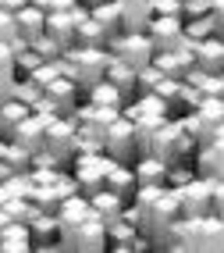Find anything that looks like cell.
I'll return each instance as SVG.
<instances>
[{
	"label": "cell",
	"mask_w": 224,
	"mask_h": 253,
	"mask_svg": "<svg viewBox=\"0 0 224 253\" xmlns=\"http://www.w3.org/2000/svg\"><path fill=\"white\" fill-rule=\"evenodd\" d=\"M185 250H199V253H224V221L214 214L203 217H178L171 228V246L167 253H185Z\"/></svg>",
	"instance_id": "6da1fadb"
},
{
	"label": "cell",
	"mask_w": 224,
	"mask_h": 253,
	"mask_svg": "<svg viewBox=\"0 0 224 253\" xmlns=\"http://www.w3.org/2000/svg\"><path fill=\"white\" fill-rule=\"evenodd\" d=\"M61 246L75 253H100L107 250V225L96 214L82 221H61Z\"/></svg>",
	"instance_id": "7a4b0ae2"
},
{
	"label": "cell",
	"mask_w": 224,
	"mask_h": 253,
	"mask_svg": "<svg viewBox=\"0 0 224 253\" xmlns=\"http://www.w3.org/2000/svg\"><path fill=\"white\" fill-rule=\"evenodd\" d=\"M111 161L107 154H75L72 157V175L78 178V189L85 196L100 193L103 185H107V171H111Z\"/></svg>",
	"instance_id": "3957f363"
},
{
	"label": "cell",
	"mask_w": 224,
	"mask_h": 253,
	"mask_svg": "<svg viewBox=\"0 0 224 253\" xmlns=\"http://www.w3.org/2000/svg\"><path fill=\"white\" fill-rule=\"evenodd\" d=\"M107 50H111L114 57H121L125 64H132L135 72H139V68H146V64L153 61V54H157L146 32H114Z\"/></svg>",
	"instance_id": "277c9868"
},
{
	"label": "cell",
	"mask_w": 224,
	"mask_h": 253,
	"mask_svg": "<svg viewBox=\"0 0 224 253\" xmlns=\"http://www.w3.org/2000/svg\"><path fill=\"white\" fill-rule=\"evenodd\" d=\"M103 154L121 161V164H132L139 157V143H135V125L121 114L117 122L107 128V136H103Z\"/></svg>",
	"instance_id": "5b68a950"
},
{
	"label": "cell",
	"mask_w": 224,
	"mask_h": 253,
	"mask_svg": "<svg viewBox=\"0 0 224 253\" xmlns=\"http://www.w3.org/2000/svg\"><path fill=\"white\" fill-rule=\"evenodd\" d=\"M178 204H182V217H203L214 207V178L196 175L192 182L178 185Z\"/></svg>",
	"instance_id": "8992f818"
},
{
	"label": "cell",
	"mask_w": 224,
	"mask_h": 253,
	"mask_svg": "<svg viewBox=\"0 0 224 253\" xmlns=\"http://www.w3.org/2000/svg\"><path fill=\"white\" fill-rule=\"evenodd\" d=\"M46 150L54 157H61L64 164L75 157V150H78V125H75V118H50L46 122Z\"/></svg>",
	"instance_id": "52a82bcc"
},
{
	"label": "cell",
	"mask_w": 224,
	"mask_h": 253,
	"mask_svg": "<svg viewBox=\"0 0 224 253\" xmlns=\"http://www.w3.org/2000/svg\"><path fill=\"white\" fill-rule=\"evenodd\" d=\"M75 125L82 128V132H89V136H107V128L117 122V118H121V107H100V104H89V100H85V104H78L75 107Z\"/></svg>",
	"instance_id": "ba28073f"
},
{
	"label": "cell",
	"mask_w": 224,
	"mask_h": 253,
	"mask_svg": "<svg viewBox=\"0 0 224 253\" xmlns=\"http://www.w3.org/2000/svg\"><path fill=\"white\" fill-rule=\"evenodd\" d=\"M196 171L203 178H224V125L214 132V139L196 146Z\"/></svg>",
	"instance_id": "9c48e42d"
},
{
	"label": "cell",
	"mask_w": 224,
	"mask_h": 253,
	"mask_svg": "<svg viewBox=\"0 0 224 253\" xmlns=\"http://www.w3.org/2000/svg\"><path fill=\"white\" fill-rule=\"evenodd\" d=\"M146 36L153 43V50H175L185 40V18H167V14H153V22L146 25Z\"/></svg>",
	"instance_id": "30bf717a"
},
{
	"label": "cell",
	"mask_w": 224,
	"mask_h": 253,
	"mask_svg": "<svg viewBox=\"0 0 224 253\" xmlns=\"http://www.w3.org/2000/svg\"><path fill=\"white\" fill-rule=\"evenodd\" d=\"M46 122H50V118H43V114H36V111H32L29 118H22V122H18V128L11 132V143L25 146L29 154L43 150V146H46Z\"/></svg>",
	"instance_id": "8fae6325"
},
{
	"label": "cell",
	"mask_w": 224,
	"mask_h": 253,
	"mask_svg": "<svg viewBox=\"0 0 224 253\" xmlns=\"http://www.w3.org/2000/svg\"><path fill=\"white\" fill-rule=\"evenodd\" d=\"M46 96L54 100V107H57V114H61V118H72V114H75V107L82 104V100H78V96H82L78 82H72L68 75H61V79L50 82V86H46Z\"/></svg>",
	"instance_id": "7c38bea8"
},
{
	"label": "cell",
	"mask_w": 224,
	"mask_h": 253,
	"mask_svg": "<svg viewBox=\"0 0 224 253\" xmlns=\"http://www.w3.org/2000/svg\"><path fill=\"white\" fill-rule=\"evenodd\" d=\"M89 204H93V214L100 217V221L107 225V228H114L117 221H121V211H125L128 200H125L121 193H114V189H107V185H103L100 193L89 196Z\"/></svg>",
	"instance_id": "4fadbf2b"
},
{
	"label": "cell",
	"mask_w": 224,
	"mask_h": 253,
	"mask_svg": "<svg viewBox=\"0 0 224 253\" xmlns=\"http://www.w3.org/2000/svg\"><path fill=\"white\" fill-rule=\"evenodd\" d=\"M196 68L206 75L224 72V36H206L196 43Z\"/></svg>",
	"instance_id": "5bb4252c"
},
{
	"label": "cell",
	"mask_w": 224,
	"mask_h": 253,
	"mask_svg": "<svg viewBox=\"0 0 224 253\" xmlns=\"http://www.w3.org/2000/svg\"><path fill=\"white\" fill-rule=\"evenodd\" d=\"M153 22V0H121V32H146Z\"/></svg>",
	"instance_id": "9a60e30c"
},
{
	"label": "cell",
	"mask_w": 224,
	"mask_h": 253,
	"mask_svg": "<svg viewBox=\"0 0 224 253\" xmlns=\"http://www.w3.org/2000/svg\"><path fill=\"white\" fill-rule=\"evenodd\" d=\"M132 171L139 178V185H167V161L153 154H139L132 161Z\"/></svg>",
	"instance_id": "2e32d148"
},
{
	"label": "cell",
	"mask_w": 224,
	"mask_h": 253,
	"mask_svg": "<svg viewBox=\"0 0 224 253\" xmlns=\"http://www.w3.org/2000/svg\"><path fill=\"white\" fill-rule=\"evenodd\" d=\"M107 82H114V86L125 93V100H132L139 93V72H135L132 64H125L121 57H114V54L107 61Z\"/></svg>",
	"instance_id": "e0dca14e"
},
{
	"label": "cell",
	"mask_w": 224,
	"mask_h": 253,
	"mask_svg": "<svg viewBox=\"0 0 224 253\" xmlns=\"http://www.w3.org/2000/svg\"><path fill=\"white\" fill-rule=\"evenodd\" d=\"M14 18H18V36H22L25 43L39 40L43 32H46V11H43V7H36V4L18 7V11H14Z\"/></svg>",
	"instance_id": "ac0fdd59"
},
{
	"label": "cell",
	"mask_w": 224,
	"mask_h": 253,
	"mask_svg": "<svg viewBox=\"0 0 224 253\" xmlns=\"http://www.w3.org/2000/svg\"><path fill=\"white\" fill-rule=\"evenodd\" d=\"M46 32L61 46H72L75 43V32H78V22H75L72 11H46Z\"/></svg>",
	"instance_id": "d6986e66"
},
{
	"label": "cell",
	"mask_w": 224,
	"mask_h": 253,
	"mask_svg": "<svg viewBox=\"0 0 224 253\" xmlns=\"http://www.w3.org/2000/svg\"><path fill=\"white\" fill-rule=\"evenodd\" d=\"M75 43H78V46H93V50H107V46H111V32L103 29V25L93 18V14H85V18L78 22Z\"/></svg>",
	"instance_id": "ffe728a7"
},
{
	"label": "cell",
	"mask_w": 224,
	"mask_h": 253,
	"mask_svg": "<svg viewBox=\"0 0 224 253\" xmlns=\"http://www.w3.org/2000/svg\"><path fill=\"white\" fill-rule=\"evenodd\" d=\"M107 189L121 193L125 200L135 196V189H139V178H135L132 164H121V161H111V171H107Z\"/></svg>",
	"instance_id": "44dd1931"
},
{
	"label": "cell",
	"mask_w": 224,
	"mask_h": 253,
	"mask_svg": "<svg viewBox=\"0 0 224 253\" xmlns=\"http://www.w3.org/2000/svg\"><path fill=\"white\" fill-rule=\"evenodd\" d=\"M29 114H32V107L22 104V100H14V96L0 100V139H11V132L18 128V122L29 118Z\"/></svg>",
	"instance_id": "7402d4cb"
},
{
	"label": "cell",
	"mask_w": 224,
	"mask_h": 253,
	"mask_svg": "<svg viewBox=\"0 0 224 253\" xmlns=\"http://www.w3.org/2000/svg\"><path fill=\"white\" fill-rule=\"evenodd\" d=\"M199 104H203L199 86H192V82H185V79H182V86H178V93H175V96H171L167 111H171V118H182V114H188V111H196Z\"/></svg>",
	"instance_id": "603a6c76"
},
{
	"label": "cell",
	"mask_w": 224,
	"mask_h": 253,
	"mask_svg": "<svg viewBox=\"0 0 224 253\" xmlns=\"http://www.w3.org/2000/svg\"><path fill=\"white\" fill-rule=\"evenodd\" d=\"M14 82H18V64H14L11 43H0V100H7Z\"/></svg>",
	"instance_id": "cb8c5ba5"
},
{
	"label": "cell",
	"mask_w": 224,
	"mask_h": 253,
	"mask_svg": "<svg viewBox=\"0 0 224 253\" xmlns=\"http://www.w3.org/2000/svg\"><path fill=\"white\" fill-rule=\"evenodd\" d=\"M57 217H61V221H82V217H93L89 196H85V193H75V196L61 200V204H57Z\"/></svg>",
	"instance_id": "d4e9b609"
},
{
	"label": "cell",
	"mask_w": 224,
	"mask_h": 253,
	"mask_svg": "<svg viewBox=\"0 0 224 253\" xmlns=\"http://www.w3.org/2000/svg\"><path fill=\"white\" fill-rule=\"evenodd\" d=\"M89 14L111 32V36H114V32H121V0H103V4L89 7Z\"/></svg>",
	"instance_id": "484cf974"
},
{
	"label": "cell",
	"mask_w": 224,
	"mask_h": 253,
	"mask_svg": "<svg viewBox=\"0 0 224 253\" xmlns=\"http://www.w3.org/2000/svg\"><path fill=\"white\" fill-rule=\"evenodd\" d=\"M85 100H89V104H100V107H121L125 104V93L114 86V82H96L93 89H85Z\"/></svg>",
	"instance_id": "4316f807"
},
{
	"label": "cell",
	"mask_w": 224,
	"mask_h": 253,
	"mask_svg": "<svg viewBox=\"0 0 224 253\" xmlns=\"http://www.w3.org/2000/svg\"><path fill=\"white\" fill-rule=\"evenodd\" d=\"M0 161L7 164V171H29L32 168V154L11 139H4V146H0Z\"/></svg>",
	"instance_id": "83f0119b"
},
{
	"label": "cell",
	"mask_w": 224,
	"mask_h": 253,
	"mask_svg": "<svg viewBox=\"0 0 224 253\" xmlns=\"http://www.w3.org/2000/svg\"><path fill=\"white\" fill-rule=\"evenodd\" d=\"M199 171H196V157H182V161H171L167 164V185H185V182H192Z\"/></svg>",
	"instance_id": "f1b7e54d"
},
{
	"label": "cell",
	"mask_w": 224,
	"mask_h": 253,
	"mask_svg": "<svg viewBox=\"0 0 224 253\" xmlns=\"http://www.w3.org/2000/svg\"><path fill=\"white\" fill-rule=\"evenodd\" d=\"M43 93H46V89H43L32 75H18V82H14V89H11V96H14V100H22V104H29V107L36 104Z\"/></svg>",
	"instance_id": "f546056e"
},
{
	"label": "cell",
	"mask_w": 224,
	"mask_h": 253,
	"mask_svg": "<svg viewBox=\"0 0 224 253\" xmlns=\"http://www.w3.org/2000/svg\"><path fill=\"white\" fill-rule=\"evenodd\" d=\"M185 36L188 40H206V36H217V32H214V18H210V14H203V18H185Z\"/></svg>",
	"instance_id": "4dcf8cb0"
},
{
	"label": "cell",
	"mask_w": 224,
	"mask_h": 253,
	"mask_svg": "<svg viewBox=\"0 0 224 253\" xmlns=\"http://www.w3.org/2000/svg\"><path fill=\"white\" fill-rule=\"evenodd\" d=\"M32 50H36V54H39L43 61H57V57L64 54V46H61L54 36H50V32H43L39 40H32Z\"/></svg>",
	"instance_id": "1f68e13d"
},
{
	"label": "cell",
	"mask_w": 224,
	"mask_h": 253,
	"mask_svg": "<svg viewBox=\"0 0 224 253\" xmlns=\"http://www.w3.org/2000/svg\"><path fill=\"white\" fill-rule=\"evenodd\" d=\"M18 40V18H14V11L0 7V43H14Z\"/></svg>",
	"instance_id": "d6a6232c"
},
{
	"label": "cell",
	"mask_w": 224,
	"mask_h": 253,
	"mask_svg": "<svg viewBox=\"0 0 224 253\" xmlns=\"http://www.w3.org/2000/svg\"><path fill=\"white\" fill-rule=\"evenodd\" d=\"M61 75H64V72H61V57H57V61H43L39 68L32 72V79H36V82H39L43 89H46V86H50V82H54V79H61Z\"/></svg>",
	"instance_id": "836d02e7"
},
{
	"label": "cell",
	"mask_w": 224,
	"mask_h": 253,
	"mask_svg": "<svg viewBox=\"0 0 224 253\" xmlns=\"http://www.w3.org/2000/svg\"><path fill=\"white\" fill-rule=\"evenodd\" d=\"M164 79V72L157 68V64H146V68H139V93H153V89H157V82Z\"/></svg>",
	"instance_id": "e575fe53"
},
{
	"label": "cell",
	"mask_w": 224,
	"mask_h": 253,
	"mask_svg": "<svg viewBox=\"0 0 224 253\" xmlns=\"http://www.w3.org/2000/svg\"><path fill=\"white\" fill-rule=\"evenodd\" d=\"M214 0H182V18H203V14H210Z\"/></svg>",
	"instance_id": "d590c367"
},
{
	"label": "cell",
	"mask_w": 224,
	"mask_h": 253,
	"mask_svg": "<svg viewBox=\"0 0 224 253\" xmlns=\"http://www.w3.org/2000/svg\"><path fill=\"white\" fill-rule=\"evenodd\" d=\"M153 14H167V18H182V0H153Z\"/></svg>",
	"instance_id": "8d00e7d4"
},
{
	"label": "cell",
	"mask_w": 224,
	"mask_h": 253,
	"mask_svg": "<svg viewBox=\"0 0 224 253\" xmlns=\"http://www.w3.org/2000/svg\"><path fill=\"white\" fill-rule=\"evenodd\" d=\"M32 168H64V161L54 157V154L43 146V150H36V154H32Z\"/></svg>",
	"instance_id": "74e56055"
},
{
	"label": "cell",
	"mask_w": 224,
	"mask_h": 253,
	"mask_svg": "<svg viewBox=\"0 0 224 253\" xmlns=\"http://www.w3.org/2000/svg\"><path fill=\"white\" fill-rule=\"evenodd\" d=\"M210 214L224 221V178H214V207H210Z\"/></svg>",
	"instance_id": "f35d334b"
},
{
	"label": "cell",
	"mask_w": 224,
	"mask_h": 253,
	"mask_svg": "<svg viewBox=\"0 0 224 253\" xmlns=\"http://www.w3.org/2000/svg\"><path fill=\"white\" fill-rule=\"evenodd\" d=\"M32 250V239H4L0 243V253H29Z\"/></svg>",
	"instance_id": "ab89813d"
},
{
	"label": "cell",
	"mask_w": 224,
	"mask_h": 253,
	"mask_svg": "<svg viewBox=\"0 0 224 253\" xmlns=\"http://www.w3.org/2000/svg\"><path fill=\"white\" fill-rule=\"evenodd\" d=\"M25 4H29V0H0V7H7V11H18Z\"/></svg>",
	"instance_id": "60d3db41"
},
{
	"label": "cell",
	"mask_w": 224,
	"mask_h": 253,
	"mask_svg": "<svg viewBox=\"0 0 224 253\" xmlns=\"http://www.w3.org/2000/svg\"><path fill=\"white\" fill-rule=\"evenodd\" d=\"M7 200H11V189H7V182H0V207H4Z\"/></svg>",
	"instance_id": "b9f144b4"
}]
</instances>
